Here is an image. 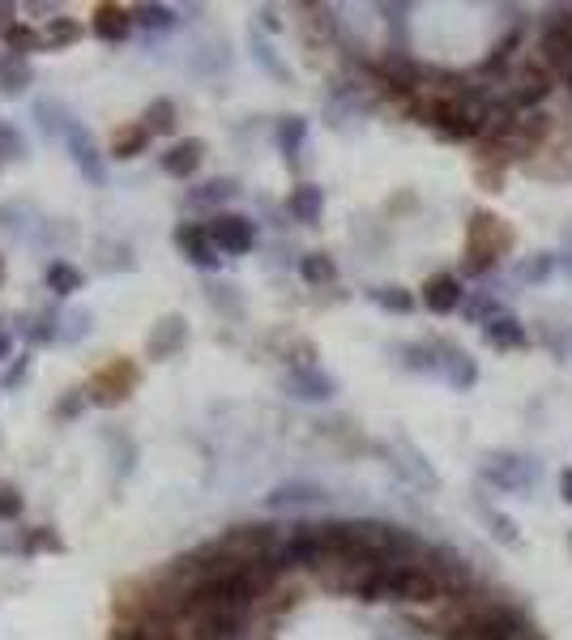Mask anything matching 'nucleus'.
Listing matches in <instances>:
<instances>
[{
    "instance_id": "f257e3e1",
    "label": "nucleus",
    "mask_w": 572,
    "mask_h": 640,
    "mask_svg": "<svg viewBox=\"0 0 572 640\" xmlns=\"http://www.w3.org/2000/svg\"><path fill=\"white\" fill-rule=\"evenodd\" d=\"M355 598L363 602H432L440 598V581L427 568H410V564H397V568H372L363 581L355 585Z\"/></svg>"
},
{
    "instance_id": "f03ea898",
    "label": "nucleus",
    "mask_w": 572,
    "mask_h": 640,
    "mask_svg": "<svg viewBox=\"0 0 572 640\" xmlns=\"http://www.w3.org/2000/svg\"><path fill=\"white\" fill-rule=\"evenodd\" d=\"M483 478L491 487H500V491H526L534 478H538V466L526 457H487L483 461Z\"/></svg>"
},
{
    "instance_id": "7ed1b4c3",
    "label": "nucleus",
    "mask_w": 572,
    "mask_h": 640,
    "mask_svg": "<svg viewBox=\"0 0 572 640\" xmlns=\"http://www.w3.org/2000/svg\"><path fill=\"white\" fill-rule=\"evenodd\" d=\"M133 380H137V372L129 363H111L90 380V393H94V402L99 406H111V402H124V397H129Z\"/></svg>"
},
{
    "instance_id": "20e7f679",
    "label": "nucleus",
    "mask_w": 572,
    "mask_h": 640,
    "mask_svg": "<svg viewBox=\"0 0 572 640\" xmlns=\"http://www.w3.org/2000/svg\"><path fill=\"white\" fill-rule=\"evenodd\" d=\"M205 231H210V244L222 248V252H248L252 248V222L240 218V214H218Z\"/></svg>"
},
{
    "instance_id": "39448f33",
    "label": "nucleus",
    "mask_w": 572,
    "mask_h": 640,
    "mask_svg": "<svg viewBox=\"0 0 572 640\" xmlns=\"http://www.w3.org/2000/svg\"><path fill=\"white\" fill-rule=\"evenodd\" d=\"M65 141H69L73 163L82 167V175H86V180H90V184H107V167H103V158H99V150H94V141H90V133H86V128L69 124Z\"/></svg>"
},
{
    "instance_id": "423d86ee",
    "label": "nucleus",
    "mask_w": 572,
    "mask_h": 640,
    "mask_svg": "<svg viewBox=\"0 0 572 640\" xmlns=\"http://www.w3.org/2000/svg\"><path fill=\"white\" fill-rule=\"evenodd\" d=\"M538 52H543V60L551 64V69H568V64H572V18H555V22H547Z\"/></svg>"
},
{
    "instance_id": "0eeeda50",
    "label": "nucleus",
    "mask_w": 572,
    "mask_h": 640,
    "mask_svg": "<svg viewBox=\"0 0 572 640\" xmlns=\"http://www.w3.org/2000/svg\"><path fill=\"white\" fill-rule=\"evenodd\" d=\"M184 338H188V329H184L180 316L158 320L154 333H150V355H154V359H171V355H176V350L184 346Z\"/></svg>"
},
{
    "instance_id": "6e6552de",
    "label": "nucleus",
    "mask_w": 572,
    "mask_h": 640,
    "mask_svg": "<svg viewBox=\"0 0 572 640\" xmlns=\"http://www.w3.org/2000/svg\"><path fill=\"white\" fill-rule=\"evenodd\" d=\"M133 13L129 9H120V5H103L99 13H94V35L107 39V43H120V39H129V30H133Z\"/></svg>"
},
{
    "instance_id": "1a4fd4ad",
    "label": "nucleus",
    "mask_w": 572,
    "mask_h": 640,
    "mask_svg": "<svg viewBox=\"0 0 572 640\" xmlns=\"http://www.w3.org/2000/svg\"><path fill=\"white\" fill-rule=\"evenodd\" d=\"M423 303L432 312H453V308H462V282H457L453 274H440L423 286Z\"/></svg>"
},
{
    "instance_id": "9d476101",
    "label": "nucleus",
    "mask_w": 572,
    "mask_h": 640,
    "mask_svg": "<svg viewBox=\"0 0 572 640\" xmlns=\"http://www.w3.org/2000/svg\"><path fill=\"white\" fill-rule=\"evenodd\" d=\"M440 372H444V380L453 384V389H470L474 380H479V367H474V359L470 355H462L457 346H440Z\"/></svg>"
},
{
    "instance_id": "9b49d317",
    "label": "nucleus",
    "mask_w": 572,
    "mask_h": 640,
    "mask_svg": "<svg viewBox=\"0 0 572 640\" xmlns=\"http://www.w3.org/2000/svg\"><path fill=\"white\" fill-rule=\"evenodd\" d=\"M312 504H325V491L316 483H282L269 495V508H312Z\"/></svg>"
},
{
    "instance_id": "f8f14e48",
    "label": "nucleus",
    "mask_w": 572,
    "mask_h": 640,
    "mask_svg": "<svg viewBox=\"0 0 572 640\" xmlns=\"http://www.w3.org/2000/svg\"><path fill=\"white\" fill-rule=\"evenodd\" d=\"M201 154H205L201 141H180V146H171L163 154V171L167 175H193L201 167Z\"/></svg>"
},
{
    "instance_id": "ddd939ff",
    "label": "nucleus",
    "mask_w": 572,
    "mask_h": 640,
    "mask_svg": "<svg viewBox=\"0 0 572 640\" xmlns=\"http://www.w3.org/2000/svg\"><path fill=\"white\" fill-rule=\"evenodd\" d=\"M483 338L491 342V346H500V350H508V346H526V329L517 325L513 316H496V320H487L483 325Z\"/></svg>"
},
{
    "instance_id": "4468645a",
    "label": "nucleus",
    "mask_w": 572,
    "mask_h": 640,
    "mask_svg": "<svg viewBox=\"0 0 572 640\" xmlns=\"http://www.w3.org/2000/svg\"><path fill=\"white\" fill-rule=\"evenodd\" d=\"M30 77H35V69H30V60L18 56V52H9V56H0V90H9V94H18L30 86Z\"/></svg>"
},
{
    "instance_id": "2eb2a0df",
    "label": "nucleus",
    "mask_w": 572,
    "mask_h": 640,
    "mask_svg": "<svg viewBox=\"0 0 572 640\" xmlns=\"http://www.w3.org/2000/svg\"><path fill=\"white\" fill-rule=\"evenodd\" d=\"M286 384H291L299 397H312V402H316V397H333V380L325 372H316V367H295Z\"/></svg>"
},
{
    "instance_id": "dca6fc26",
    "label": "nucleus",
    "mask_w": 572,
    "mask_h": 640,
    "mask_svg": "<svg viewBox=\"0 0 572 640\" xmlns=\"http://www.w3.org/2000/svg\"><path fill=\"white\" fill-rule=\"evenodd\" d=\"M176 244H180L188 256H193L197 265H214V261H218L214 244H210V231H205V227H180V231H176Z\"/></svg>"
},
{
    "instance_id": "f3484780",
    "label": "nucleus",
    "mask_w": 572,
    "mask_h": 640,
    "mask_svg": "<svg viewBox=\"0 0 572 640\" xmlns=\"http://www.w3.org/2000/svg\"><path fill=\"white\" fill-rule=\"evenodd\" d=\"M146 141H150V128L146 124H129V128H120V133L111 137V154L116 158H137L141 150H146Z\"/></svg>"
},
{
    "instance_id": "a211bd4d",
    "label": "nucleus",
    "mask_w": 572,
    "mask_h": 640,
    "mask_svg": "<svg viewBox=\"0 0 572 640\" xmlns=\"http://www.w3.org/2000/svg\"><path fill=\"white\" fill-rule=\"evenodd\" d=\"M321 205H325V197H321V188H312V184H299L291 192V214L299 222H316L321 218Z\"/></svg>"
},
{
    "instance_id": "6ab92c4d",
    "label": "nucleus",
    "mask_w": 572,
    "mask_h": 640,
    "mask_svg": "<svg viewBox=\"0 0 572 640\" xmlns=\"http://www.w3.org/2000/svg\"><path fill=\"white\" fill-rule=\"evenodd\" d=\"M77 35H82V26H77L73 18H47V26L39 30V47H65Z\"/></svg>"
},
{
    "instance_id": "aec40b11",
    "label": "nucleus",
    "mask_w": 572,
    "mask_h": 640,
    "mask_svg": "<svg viewBox=\"0 0 572 640\" xmlns=\"http://www.w3.org/2000/svg\"><path fill=\"white\" fill-rule=\"evenodd\" d=\"M47 286H52L56 295H73V291H82V274L65 261H52L47 265Z\"/></svg>"
},
{
    "instance_id": "412c9836",
    "label": "nucleus",
    "mask_w": 572,
    "mask_h": 640,
    "mask_svg": "<svg viewBox=\"0 0 572 640\" xmlns=\"http://www.w3.org/2000/svg\"><path fill=\"white\" fill-rule=\"evenodd\" d=\"M479 512H483V521L491 525V534H496L504 547H517L521 542V534H517V525H513V517H504V512H496L491 504H479Z\"/></svg>"
},
{
    "instance_id": "4be33fe9",
    "label": "nucleus",
    "mask_w": 572,
    "mask_h": 640,
    "mask_svg": "<svg viewBox=\"0 0 572 640\" xmlns=\"http://www.w3.org/2000/svg\"><path fill=\"white\" fill-rule=\"evenodd\" d=\"M299 274H304L312 286H321V282H333V274H338V269H333L329 256L312 252V256H304V261H299Z\"/></svg>"
},
{
    "instance_id": "5701e85b",
    "label": "nucleus",
    "mask_w": 572,
    "mask_h": 640,
    "mask_svg": "<svg viewBox=\"0 0 572 640\" xmlns=\"http://www.w3.org/2000/svg\"><path fill=\"white\" fill-rule=\"evenodd\" d=\"M462 312L470 316V320H479V325H487V320H496V316H504V308L491 295H474V299H466L462 303Z\"/></svg>"
},
{
    "instance_id": "b1692460",
    "label": "nucleus",
    "mask_w": 572,
    "mask_h": 640,
    "mask_svg": "<svg viewBox=\"0 0 572 640\" xmlns=\"http://www.w3.org/2000/svg\"><path fill=\"white\" fill-rule=\"evenodd\" d=\"M146 128H150V133H171V128H176V107H171L167 99L150 103V111H146Z\"/></svg>"
},
{
    "instance_id": "393cba45",
    "label": "nucleus",
    "mask_w": 572,
    "mask_h": 640,
    "mask_svg": "<svg viewBox=\"0 0 572 640\" xmlns=\"http://www.w3.org/2000/svg\"><path fill=\"white\" fill-rule=\"evenodd\" d=\"M5 39H9V52L26 56V52H35V47H39V30H30V26H9Z\"/></svg>"
},
{
    "instance_id": "a878e982",
    "label": "nucleus",
    "mask_w": 572,
    "mask_h": 640,
    "mask_svg": "<svg viewBox=\"0 0 572 640\" xmlns=\"http://www.w3.org/2000/svg\"><path fill=\"white\" fill-rule=\"evenodd\" d=\"M372 299L380 303V308H389V312H410L415 308V299H410L406 291H397V286H380V291H372Z\"/></svg>"
},
{
    "instance_id": "bb28decb",
    "label": "nucleus",
    "mask_w": 572,
    "mask_h": 640,
    "mask_svg": "<svg viewBox=\"0 0 572 640\" xmlns=\"http://www.w3.org/2000/svg\"><path fill=\"white\" fill-rule=\"evenodd\" d=\"M137 22H141V26H154V30H167L176 18H171L167 5H141V9H137Z\"/></svg>"
},
{
    "instance_id": "cd10ccee",
    "label": "nucleus",
    "mask_w": 572,
    "mask_h": 640,
    "mask_svg": "<svg viewBox=\"0 0 572 640\" xmlns=\"http://www.w3.org/2000/svg\"><path fill=\"white\" fill-rule=\"evenodd\" d=\"M35 116H39V124L47 128V133H69V124L60 120V107L56 103H35Z\"/></svg>"
},
{
    "instance_id": "c85d7f7f",
    "label": "nucleus",
    "mask_w": 572,
    "mask_h": 640,
    "mask_svg": "<svg viewBox=\"0 0 572 640\" xmlns=\"http://www.w3.org/2000/svg\"><path fill=\"white\" fill-rule=\"evenodd\" d=\"M278 141H282V150L286 154H295L299 150V141H304V120H286L278 128Z\"/></svg>"
},
{
    "instance_id": "c756f323",
    "label": "nucleus",
    "mask_w": 572,
    "mask_h": 640,
    "mask_svg": "<svg viewBox=\"0 0 572 640\" xmlns=\"http://www.w3.org/2000/svg\"><path fill=\"white\" fill-rule=\"evenodd\" d=\"M231 192H235L231 180H214V184H205L201 192H193V201H197V205H205V201H227Z\"/></svg>"
},
{
    "instance_id": "7c9ffc66",
    "label": "nucleus",
    "mask_w": 572,
    "mask_h": 640,
    "mask_svg": "<svg viewBox=\"0 0 572 640\" xmlns=\"http://www.w3.org/2000/svg\"><path fill=\"white\" fill-rule=\"evenodd\" d=\"M547 274H551V256H538V261H526V265L517 269L521 282H543Z\"/></svg>"
},
{
    "instance_id": "2f4dec72",
    "label": "nucleus",
    "mask_w": 572,
    "mask_h": 640,
    "mask_svg": "<svg viewBox=\"0 0 572 640\" xmlns=\"http://www.w3.org/2000/svg\"><path fill=\"white\" fill-rule=\"evenodd\" d=\"M18 154H22V137L0 124V158H18Z\"/></svg>"
},
{
    "instance_id": "473e14b6",
    "label": "nucleus",
    "mask_w": 572,
    "mask_h": 640,
    "mask_svg": "<svg viewBox=\"0 0 572 640\" xmlns=\"http://www.w3.org/2000/svg\"><path fill=\"white\" fill-rule=\"evenodd\" d=\"M22 512V500H18V491H0V521H13Z\"/></svg>"
},
{
    "instance_id": "72a5a7b5",
    "label": "nucleus",
    "mask_w": 572,
    "mask_h": 640,
    "mask_svg": "<svg viewBox=\"0 0 572 640\" xmlns=\"http://www.w3.org/2000/svg\"><path fill=\"white\" fill-rule=\"evenodd\" d=\"M560 495L564 504H572V470H560Z\"/></svg>"
},
{
    "instance_id": "f704fd0d",
    "label": "nucleus",
    "mask_w": 572,
    "mask_h": 640,
    "mask_svg": "<svg viewBox=\"0 0 572 640\" xmlns=\"http://www.w3.org/2000/svg\"><path fill=\"white\" fill-rule=\"evenodd\" d=\"M5 350H9V338H5V333H0V355H5Z\"/></svg>"
},
{
    "instance_id": "c9c22d12",
    "label": "nucleus",
    "mask_w": 572,
    "mask_h": 640,
    "mask_svg": "<svg viewBox=\"0 0 572 640\" xmlns=\"http://www.w3.org/2000/svg\"><path fill=\"white\" fill-rule=\"evenodd\" d=\"M0 278H5V261H0Z\"/></svg>"
},
{
    "instance_id": "e433bc0d",
    "label": "nucleus",
    "mask_w": 572,
    "mask_h": 640,
    "mask_svg": "<svg viewBox=\"0 0 572 640\" xmlns=\"http://www.w3.org/2000/svg\"><path fill=\"white\" fill-rule=\"evenodd\" d=\"M568 551H572V530H568Z\"/></svg>"
},
{
    "instance_id": "4c0bfd02",
    "label": "nucleus",
    "mask_w": 572,
    "mask_h": 640,
    "mask_svg": "<svg viewBox=\"0 0 572 640\" xmlns=\"http://www.w3.org/2000/svg\"><path fill=\"white\" fill-rule=\"evenodd\" d=\"M568 82H572V73H568Z\"/></svg>"
}]
</instances>
